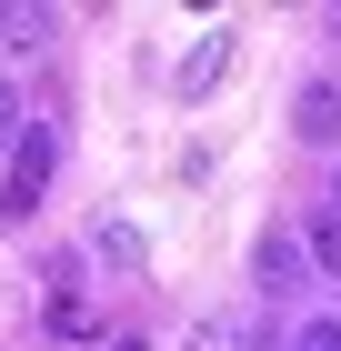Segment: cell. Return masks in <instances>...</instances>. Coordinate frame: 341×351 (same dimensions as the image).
I'll return each instance as SVG.
<instances>
[{
	"label": "cell",
	"mask_w": 341,
	"mask_h": 351,
	"mask_svg": "<svg viewBox=\"0 0 341 351\" xmlns=\"http://www.w3.org/2000/svg\"><path fill=\"white\" fill-rule=\"evenodd\" d=\"M51 171H60V131H51V121H30V131H21V151L0 161V221H30V211H40Z\"/></svg>",
	"instance_id": "1"
},
{
	"label": "cell",
	"mask_w": 341,
	"mask_h": 351,
	"mask_svg": "<svg viewBox=\"0 0 341 351\" xmlns=\"http://www.w3.org/2000/svg\"><path fill=\"white\" fill-rule=\"evenodd\" d=\"M291 131L331 151V141H341V81H311V90H301V101H291Z\"/></svg>",
	"instance_id": "2"
},
{
	"label": "cell",
	"mask_w": 341,
	"mask_h": 351,
	"mask_svg": "<svg viewBox=\"0 0 341 351\" xmlns=\"http://www.w3.org/2000/svg\"><path fill=\"white\" fill-rule=\"evenodd\" d=\"M221 71H231V30H201V51H191L181 71H171V90H181V101H201V90L221 81Z\"/></svg>",
	"instance_id": "3"
},
{
	"label": "cell",
	"mask_w": 341,
	"mask_h": 351,
	"mask_svg": "<svg viewBox=\"0 0 341 351\" xmlns=\"http://www.w3.org/2000/svg\"><path fill=\"white\" fill-rule=\"evenodd\" d=\"M40 322H51V341H101V301H91V291H51Z\"/></svg>",
	"instance_id": "4"
},
{
	"label": "cell",
	"mask_w": 341,
	"mask_h": 351,
	"mask_svg": "<svg viewBox=\"0 0 341 351\" xmlns=\"http://www.w3.org/2000/svg\"><path fill=\"white\" fill-rule=\"evenodd\" d=\"M0 51H51V10H30V0H10V10H0Z\"/></svg>",
	"instance_id": "5"
},
{
	"label": "cell",
	"mask_w": 341,
	"mask_h": 351,
	"mask_svg": "<svg viewBox=\"0 0 341 351\" xmlns=\"http://www.w3.org/2000/svg\"><path fill=\"white\" fill-rule=\"evenodd\" d=\"M181 351H251V322H241V311H201Z\"/></svg>",
	"instance_id": "6"
},
{
	"label": "cell",
	"mask_w": 341,
	"mask_h": 351,
	"mask_svg": "<svg viewBox=\"0 0 341 351\" xmlns=\"http://www.w3.org/2000/svg\"><path fill=\"white\" fill-rule=\"evenodd\" d=\"M91 251H101L110 271H141V261H151V251H141V231H131V221H101V231H91Z\"/></svg>",
	"instance_id": "7"
},
{
	"label": "cell",
	"mask_w": 341,
	"mask_h": 351,
	"mask_svg": "<svg viewBox=\"0 0 341 351\" xmlns=\"http://www.w3.org/2000/svg\"><path fill=\"white\" fill-rule=\"evenodd\" d=\"M291 281H301V241L271 231V241H261V291H291Z\"/></svg>",
	"instance_id": "8"
},
{
	"label": "cell",
	"mask_w": 341,
	"mask_h": 351,
	"mask_svg": "<svg viewBox=\"0 0 341 351\" xmlns=\"http://www.w3.org/2000/svg\"><path fill=\"white\" fill-rule=\"evenodd\" d=\"M301 261H321V271L341 281V211H321L311 231H301Z\"/></svg>",
	"instance_id": "9"
},
{
	"label": "cell",
	"mask_w": 341,
	"mask_h": 351,
	"mask_svg": "<svg viewBox=\"0 0 341 351\" xmlns=\"http://www.w3.org/2000/svg\"><path fill=\"white\" fill-rule=\"evenodd\" d=\"M21 131H30V110H21V90L0 81V161H10V151H21Z\"/></svg>",
	"instance_id": "10"
},
{
	"label": "cell",
	"mask_w": 341,
	"mask_h": 351,
	"mask_svg": "<svg viewBox=\"0 0 341 351\" xmlns=\"http://www.w3.org/2000/svg\"><path fill=\"white\" fill-rule=\"evenodd\" d=\"M281 351H341V322H301V331H291Z\"/></svg>",
	"instance_id": "11"
},
{
	"label": "cell",
	"mask_w": 341,
	"mask_h": 351,
	"mask_svg": "<svg viewBox=\"0 0 341 351\" xmlns=\"http://www.w3.org/2000/svg\"><path fill=\"white\" fill-rule=\"evenodd\" d=\"M331 211H341V171H331Z\"/></svg>",
	"instance_id": "12"
},
{
	"label": "cell",
	"mask_w": 341,
	"mask_h": 351,
	"mask_svg": "<svg viewBox=\"0 0 341 351\" xmlns=\"http://www.w3.org/2000/svg\"><path fill=\"white\" fill-rule=\"evenodd\" d=\"M110 351H141V341H110Z\"/></svg>",
	"instance_id": "13"
}]
</instances>
